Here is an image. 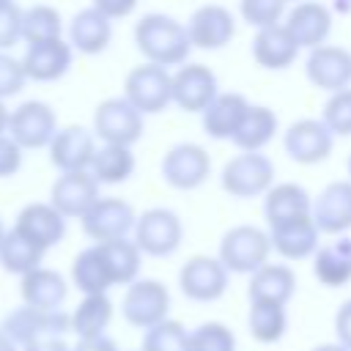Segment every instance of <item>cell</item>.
Masks as SVG:
<instances>
[{
    "mask_svg": "<svg viewBox=\"0 0 351 351\" xmlns=\"http://www.w3.org/2000/svg\"><path fill=\"white\" fill-rule=\"evenodd\" d=\"M22 167V145L5 132L0 134V178H11Z\"/></svg>",
    "mask_w": 351,
    "mask_h": 351,
    "instance_id": "cell-45",
    "label": "cell"
},
{
    "mask_svg": "<svg viewBox=\"0 0 351 351\" xmlns=\"http://www.w3.org/2000/svg\"><path fill=\"white\" fill-rule=\"evenodd\" d=\"M299 49L302 47L296 44V38L285 27V22L261 27L255 33V38H252V58H255V63L261 69H269V71L288 69L296 60V52Z\"/></svg>",
    "mask_w": 351,
    "mask_h": 351,
    "instance_id": "cell-22",
    "label": "cell"
},
{
    "mask_svg": "<svg viewBox=\"0 0 351 351\" xmlns=\"http://www.w3.org/2000/svg\"><path fill=\"white\" fill-rule=\"evenodd\" d=\"M335 335L346 348H351V299L343 302L335 315Z\"/></svg>",
    "mask_w": 351,
    "mask_h": 351,
    "instance_id": "cell-47",
    "label": "cell"
},
{
    "mask_svg": "<svg viewBox=\"0 0 351 351\" xmlns=\"http://www.w3.org/2000/svg\"><path fill=\"white\" fill-rule=\"evenodd\" d=\"M271 236L255 225H236L219 241V261L228 271L252 274L263 263H269Z\"/></svg>",
    "mask_w": 351,
    "mask_h": 351,
    "instance_id": "cell-2",
    "label": "cell"
},
{
    "mask_svg": "<svg viewBox=\"0 0 351 351\" xmlns=\"http://www.w3.org/2000/svg\"><path fill=\"white\" fill-rule=\"evenodd\" d=\"M99 200V181L90 170L60 173L49 189V203L66 219H82L85 211Z\"/></svg>",
    "mask_w": 351,
    "mask_h": 351,
    "instance_id": "cell-13",
    "label": "cell"
},
{
    "mask_svg": "<svg viewBox=\"0 0 351 351\" xmlns=\"http://www.w3.org/2000/svg\"><path fill=\"white\" fill-rule=\"evenodd\" d=\"M27 82V74H25V66L22 60L0 52V99H8V96H16Z\"/></svg>",
    "mask_w": 351,
    "mask_h": 351,
    "instance_id": "cell-43",
    "label": "cell"
},
{
    "mask_svg": "<svg viewBox=\"0 0 351 351\" xmlns=\"http://www.w3.org/2000/svg\"><path fill=\"white\" fill-rule=\"evenodd\" d=\"M112 38V19L99 8H82L69 25V44L82 55H99Z\"/></svg>",
    "mask_w": 351,
    "mask_h": 351,
    "instance_id": "cell-25",
    "label": "cell"
},
{
    "mask_svg": "<svg viewBox=\"0 0 351 351\" xmlns=\"http://www.w3.org/2000/svg\"><path fill=\"white\" fill-rule=\"evenodd\" d=\"M250 335L258 343H277L285 332V304L277 302H250L247 315Z\"/></svg>",
    "mask_w": 351,
    "mask_h": 351,
    "instance_id": "cell-37",
    "label": "cell"
},
{
    "mask_svg": "<svg viewBox=\"0 0 351 351\" xmlns=\"http://www.w3.org/2000/svg\"><path fill=\"white\" fill-rule=\"evenodd\" d=\"M96 156V137L85 126H66L58 129V134L49 143V162L60 173L71 170H90V162Z\"/></svg>",
    "mask_w": 351,
    "mask_h": 351,
    "instance_id": "cell-17",
    "label": "cell"
},
{
    "mask_svg": "<svg viewBox=\"0 0 351 351\" xmlns=\"http://www.w3.org/2000/svg\"><path fill=\"white\" fill-rule=\"evenodd\" d=\"M211 173V156L197 143H178L162 159V178L176 189H197Z\"/></svg>",
    "mask_w": 351,
    "mask_h": 351,
    "instance_id": "cell-11",
    "label": "cell"
},
{
    "mask_svg": "<svg viewBox=\"0 0 351 351\" xmlns=\"http://www.w3.org/2000/svg\"><path fill=\"white\" fill-rule=\"evenodd\" d=\"M134 44L148 63L159 66H181L192 49L186 25L165 14H145L134 25Z\"/></svg>",
    "mask_w": 351,
    "mask_h": 351,
    "instance_id": "cell-1",
    "label": "cell"
},
{
    "mask_svg": "<svg viewBox=\"0 0 351 351\" xmlns=\"http://www.w3.org/2000/svg\"><path fill=\"white\" fill-rule=\"evenodd\" d=\"M71 58H74V47H71L69 41H63V38H49V41L27 44L25 58H22V66H25L27 80L52 82V80H60V77L69 71Z\"/></svg>",
    "mask_w": 351,
    "mask_h": 351,
    "instance_id": "cell-19",
    "label": "cell"
},
{
    "mask_svg": "<svg viewBox=\"0 0 351 351\" xmlns=\"http://www.w3.org/2000/svg\"><path fill=\"white\" fill-rule=\"evenodd\" d=\"M71 329V318L63 315L60 310H38V307H19L5 315L3 321V335H8L14 343H33L41 337H63V332Z\"/></svg>",
    "mask_w": 351,
    "mask_h": 351,
    "instance_id": "cell-8",
    "label": "cell"
},
{
    "mask_svg": "<svg viewBox=\"0 0 351 351\" xmlns=\"http://www.w3.org/2000/svg\"><path fill=\"white\" fill-rule=\"evenodd\" d=\"M181 239H184V225L178 214L170 208H148L134 222V244L145 255L154 258L173 255L181 247Z\"/></svg>",
    "mask_w": 351,
    "mask_h": 351,
    "instance_id": "cell-5",
    "label": "cell"
},
{
    "mask_svg": "<svg viewBox=\"0 0 351 351\" xmlns=\"http://www.w3.org/2000/svg\"><path fill=\"white\" fill-rule=\"evenodd\" d=\"M277 132V115L274 110L263 107V104H250L247 115L241 118L236 134H233V145L241 148V151H261L263 145L271 143Z\"/></svg>",
    "mask_w": 351,
    "mask_h": 351,
    "instance_id": "cell-30",
    "label": "cell"
},
{
    "mask_svg": "<svg viewBox=\"0 0 351 351\" xmlns=\"http://www.w3.org/2000/svg\"><path fill=\"white\" fill-rule=\"evenodd\" d=\"M313 351H351V348H346L343 343H321V346H315Z\"/></svg>",
    "mask_w": 351,
    "mask_h": 351,
    "instance_id": "cell-51",
    "label": "cell"
},
{
    "mask_svg": "<svg viewBox=\"0 0 351 351\" xmlns=\"http://www.w3.org/2000/svg\"><path fill=\"white\" fill-rule=\"evenodd\" d=\"M104 263L110 269V277L115 285H132L140 274V247L129 239H115V241H101L99 244Z\"/></svg>",
    "mask_w": 351,
    "mask_h": 351,
    "instance_id": "cell-35",
    "label": "cell"
},
{
    "mask_svg": "<svg viewBox=\"0 0 351 351\" xmlns=\"http://www.w3.org/2000/svg\"><path fill=\"white\" fill-rule=\"evenodd\" d=\"M239 11H241V19L250 25V27H269V25H277L285 14V0H241L239 3Z\"/></svg>",
    "mask_w": 351,
    "mask_h": 351,
    "instance_id": "cell-42",
    "label": "cell"
},
{
    "mask_svg": "<svg viewBox=\"0 0 351 351\" xmlns=\"http://www.w3.org/2000/svg\"><path fill=\"white\" fill-rule=\"evenodd\" d=\"M93 132L112 145H134L143 137V112L123 99H104L93 112Z\"/></svg>",
    "mask_w": 351,
    "mask_h": 351,
    "instance_id": "cell-6",
    "label": "cell"
},
{
    "mask_svg": "<svg viewBox=\"0 0 351 351\" xmlns=\"http://www.w3.org/2000/svg\"><path fill=\"white\" fill-rule=\"evenodd\" d=\"M121 310H123L126 324L140 326V329H151L167 318L170 293L159 280H134L123 296Z\"/></svg>",
    "mask_w": 351,
    "mask_h": 351,
    "instance_id": "cell-9",
    "label": "cell"
},
{
    "mask_svg": "<svg viewBox=\"0 0 351 351\" xmlns=\"http://www.w3.org/2000/svg\"><path fill=\"white\" fill-rule=\"evenodd\" d=\"M143 351H189V332L178 321H159L145 332Z\"/></svg>",
    "mask_w": 351,
    "mask_h": 351,
    "instance_id": "cell-39",
    "label": "cell"
},
{
    "mask_svg": "<svg viewBox=\"0 0 351 351\" xmlns=\"http://www.w3.org/2000/svg\"><path fill=\"white\" fill-rule=\"evenodd\" d=\"M19 38H22V8L11 3L0 8V52L11 49Z\"/></svg>",
    "mask_w": 351,
    "mask_h": 351,
    "instance_id": "cell-44",
    "label": "cell"
},
{
    "mask_svg": "<svg viewBox=\"0 0 351 351\" xmlns=\"http://www.w3.org/2000/svg\"><path fill=\"white\" fill-rule=\"evenodd\" d=\"M110 321H112V302L107 299V293H85V299L71 313V332H77L80 340L101 337Z\"/></svg>",
    "mask_w": 351,
    "mask_h": 351,
    "instance_id": "cell-31",
    "label": "cell"
},
{
    "mask_svg": "<svg viewBox=\"0 0 351 351\" xmlns=\"http://www.w3.org/2000/svg\"><path fill=\"white\" fill-rule=\"evenodd\" d=\"M93 8H99L110 19H121L137 8V0H93Z\"/></svg>",
    "mask_w": 351,
    "mask_h": 351,
    "instance_id": "cell-46",
    "label": "cell"
},
{
    "mask_svg": "<svg viewBox=\"0 0 351 351\" xmlns=\"http://www.w3.org/2000/svg\"><path fill=\"white\" fill-rule=\"evenodd\" d=\"M14 230L22 233L27 241H33L36 247H41L47 252L49 247L63 241V236H66V217L52 203H30V206H25L19 211Z\"/></svg>",
    "mask_w": 351,
    "mask_h": 351,
    "instance_id": "cell-18",
    "label": "cell"
},
{
    "mask_svg": "<svg viewBox=\"0 0 351 351\" xmlns=\"http://www.w3.org/2000/svg\"><path fill=\"white\" fill-rule=\"evenodd\" d=\"M3 236H5V228H3V219H0V241H3Z\"/></svg>",
    "mask_w": 351,
    "mask_h": 351,
    "instance_id": "cell-54",
    "label": "cell"
},
{
    "mask_svg": "<svg viewBox=\"0 0 351 351\" xmlns=\"http://www.w3.org/2000/svg\"><path fill=\"white\" fill-rule=\"evenodd\" d=\"M217 77L203 63H181L173 74V101L184 112H203L217 96Z\"/></svg>",
    "mask_w": 351,
    "mask_h": 351,
    "instance_id": "cell-15",
    "label": "cell"
},
{
    "mask_svg": "<svg viewBox=\"0 0 351 351\" xmlns=\"http://www.w3.org/2000/svg\"><path fill=\"white\" fill-rule=\"evenodd\" d=\"M269 236H271L274 252H280L288 261H302L318 250L321 230H318L313 214H307V217H296V219H288L282 225L269 228Z\"/></svg>",
    "mask_w": 351,
    "mask_h": 351,
    "instance_id": "cell-23",
    "label": "cell"
},
{
    "mask_svg": "<svg viewBox=\"0 0 351 351\" xmlns=\"http://www.w3.org/2000/svg\"><path fill=\"white\" fill-rule=\"evenodd\" d=\"M14 0H0V8H5V5H11Z\"/></svg>",
    "mask_w": 351,
    "mask_h": 351,
    "instance_id": "cell-53",
    "label": "cell"
},
{
    "mask_svg": "<svg viewBox=\"0 0 351 351\" xmlns=\"http://www.w3.org/2000/svg\"><path fill=\"white\" fill-rule=\"evenodd\" d=\"M285 3H288V0H285Z\"/></svg>",
    "mask_w": 351,
    "mask_h": 351,
    "instance_id": "cell-56",
    "label": "cell"
},
{
    "mask_svg": "<svg viewBox=\"0 0 351 351\" xmlns=\"http://www.w3.org/2000/svg\"><path fill=\"white\" fill-rule=\"evenodd\" d=\"M219 184L233 197L266 195L274 186V165L261 151H241L225 162Z\"/></svg>",
    "mask_w": 351,
    "mask_h": 351,
    "instance_id": "cell-3",
    "label": "cell"
},
{
    "mask_svg": "<svg viewBox=\"0 0 351 351\" xmlns=\"http://www.w3.org/2000/svg\"><path fill=\"white\" fill-rule=\"evenodd\" d=\"M123 96L143 115L162 112L173 101V74L167 71V66H159V63H148L145 60L143 66H134L126 74Z\"/></svg>",
    "mask_w": 351,
    "mask_h": 351,
    "instance_id": "cell-4",
    "label": "cell"
},
{
    "mask_svg": "<svg viewBox=\"0 0 351 351\" xmlns=\"http://www.w3.org/2000/svg\"><path fill=\"white\" fill-rule=\"evenodd\" d=\"M60 33H63V22H60L58 8L38 3L22 11V41L38 44V41L60 38Z\"/></svg>",
    "mask_w": 351,
    "mask_h": 351,
    "instance_id": "cell-38",
    "label": "cell"
},
{
    "mask_svg": "<svg viewBox=\"0 0 351 351\" xmlns=\"http://www.w3.org/2000/svg\"><path fill=\"white\" fill-rule=\"evenodd\" d=\"M22 299L25 304L30 307H38V310H58L60 302L66 299V280L52 271V269H33L27 274H22Z\"/></svg>",
    "mask_w": 351,
    "mask_h": 351,
    "instance_id": "cell-29",
    "label": "cell"
},
{
    "mask_svg": "<svg viewBox=\"0 0 351 351\" xmlns=\"http://www.w3.org/2000/svg\"><path fill=\"white\" fill-rule=\"evenodd\" d=\"M348 178H351V156H348Z\"/></svg>",
    "mask_w": 351,
    "mask_h": 351,
    "instance_id": "cell-55",
    "label": "cell"
},
{
    "mask_svg": "<svg viewBox=\"0 0 351 351\" xmlns=\"http://www.w3.org/2000/svg\"><path fill=\"white\" fill-rule=\"evenodd\" d=\"M313 219L321 233H343L351 228V178L332 181L313 200Z\"/></svg>",
    "mask_w": 351,
    "mask_h": 351,
    "instance_id": "cell-21",
    "label": "cell"
},
{
    "mask_svg": "<svg viewBox=\"0 0 351 351\" xmlns=\"http://www.w3.org/2000/svg\"><path fill=\"white\" fill-rule=\"evenodd\" d=\"M8 134L22 148H49L58 134V115L47 101H25L11 112Z\"/></svg>",
    "mask_w": 351,
    "mask_h": 351,
    "instance_id": "cell-10",
    "label": "cell"
},
{
    "mask_svg": "<svg viewBox=\"0 0 351 351\" xmlns=\"http://www.w3.org/2000/svg\"><path fill=\"white\" fill-rule=\"evenodd\" d=\"M178 285L192 302H214L228 288V269L219 258L192 255L178 271Z\"/></svg>",
    "mask_w": 351,
    "mask_h": 351,
    "instance_id": "cell-12",
    "label": "cell"
},
{
    "mask_svg": "<svg viewBox=\"0 0 351 351\" xmlns=\"http://www.w3.org/2000/svg\"><path fill=\"white\" fill-rule=\"evenodd\" d=\"M41 258H44V250L36 247L33 241H27L22 233L16 230H8L0 241V266L8 271V274H27L33 269L41 266Z\"/></svg>",
    "mask_w": 351,
    "mask_h": 351,
    "instance_id": "cell-36",
    "label": "cell"
},
{
    "mask_svg": "<svg viewBox=\"0 0 351 351\" xmlns=\"http://www.w3.org/2000/svg\"><path fill=\"white\" fill-rule=\"evenodd\" d=\"M90 173L99 184H123L134 173V154L132 145H112L104 143L96 148V156L90 162Z\"/></svg>",
    "mask_w": 351,
    "mask_h": 351,
    "instance_id": "cell-32",
    "label": "cell"
},
{
    "mask_svg": "<svg viewBox=\"0 0 351 351\" xmlns=\"http://www.w3.org/2000/svg\"><path fill=\"white\" fill-rule=\"evenodd\" d=\"M25 351H71L63 337H41L25 346Z\"/></svg>",
    "mask_w": 351,
    "mask_h": 351,
    "instance_id": "cell-48",
    "label": "cell"
},
{
    "mask_svg": "<svg viewBox=\"0 0 351 351\" xmlns=\"http://www.w3.org/2000/svg\"><path fill=\"white\" fill-rule=\"evenodd\" d=\"M80 222H82L85 236L93 239L96 244H101V241L126 239V233L134 230L137 214H134L132 203H126L121 197H99L85 211V217Z\"/></svg>",
    "mask_w": 351,
    "mask_h": 351,
    "instance_id": "cell-7",
    "label": "cell"
},
{
    "mask_svg": "<svg viewBox=\"0 0 351 351\" xmlns=\"http://www.w3.org/2000/svg\"><path fill=\"white\" fill-rule=\"evenodd\" d=\"M285 27L291 30V36L296 38L299 47L315 49L321 44H326V36L332 30V14L326 5L315 3V0H304L296 3L288 16H285Z\"/></svg>",
    "mask_w": 351,
    "mask_h": 351,
    "instance_id": "cell-24",
    "label": "cell"
},
{
    "mask_svg": "<svg viewBox=\"0 0 351 351\" xmlns=\"http://www.w3.org/2000/svg\"><path fill=\"white\" fill-rule=\"evenodd\" d=\"M8 121H11V112L5 110V104H3V99H0V134L8 132Z\"/></svg>",
    "mask_w": 351,
    "mask_h": 351,
    "instance_id": "cell-50",
    "label": "cell"
},
{
    "mask_svg": "<svg viewBox=\"0 0 351 351\" xmlns=\"http://www.w3.org/2000/svg\"><path fill=\"white\" fill-rule=\"evenodd\" d=\"M304 71H307V80L326 93L351 88V52L346 47L321 44L310 49Z\"/></svg>",
    "mask_w": 351,
    "mask_h": 351,
    "instance_id": "cell-16",
    "label": "cell"
},
{
    "mask_svg": "<svg viewBox=\"0 0 351 351\" xmlns=\"http://www.w3.org/2000/svg\"><path fill=\"white\" fill-rule=\"evenodd\" d=\"M0 351H16L14 348V340L8 335H3V332H0Z\"/></svg>",
    "mask_w": 351,
    "mask_h": 351,
    "instance_id": "cell-52",
    "label": "cell"
},
{
    "mask_svg": "<svg viewBox=\"0 0 351 351\" xmlns=\"http://www.w3.org/2000/svg\"><path fill=\"white\" fill-rule=\"evenodd\" d=\"M71 280H74V285L82 293H104L110 285H115L112 277H110V269L104 263V255H101L99 244L82 250L74 258V263H71Z\"/></svg>",
    "mask_w": 351,
    "mask_h": 351,
    "instance_id": "cell-33",
    "label": "cell"
},
{
    "mask_svg": "<svg viewBox=\"0 0 351 351\" xmlns=\"http://www.w3.org/2000/svg\"><path fill=\"white\" fill-rule=\"evenodd\" d=\"M186 33L197 49H222L236 33V19L222 5H200L186 22Z\"/></svg>",
    "mask_w": 351,
    "mask_h": 351,
    "instance_id": "cell-20",
    "label": "cell"
},
{
    "mask_svg": "<svg viewBox=\"0 0 351 351\" xmlns=\"http://www.w3.org/2000/svg\"><path fill=\"white\" fill-rule=\"evenodd\" d=\"M296 291V277L282 263H263L250 277V302H277L285 304Z\"/></svg>",
    "mask_w": 351,
    "mask_h": 351,
    "instance_id": "cell-28",
    "label": "cell"
},
{
    "mask_svg": "<svg viewBox=\"0 0 351 351\" xmlns=\"http://www.w3.org/2000/svg\"><path fill=\"white\" fill-rule=\"evenodd\" d=\"M71 351H118L112 340H107L104 335L101 337H88V340H80Z\"/></svg>",
    "mask_w": 351,
    "mask_h": 351,
    "instance_id": "cell-49",
    "label": "cell"
},
{
    "mask_svg": "<svg viewBox=\"0 0 351 351\" xmlns=\"http://www.w3.org/2000/svg\"><path fill=\"white\" fill-rule=\"evenodd\" d=\"M332 143H335V134L329 132V126L324 121H315V118H302V121L291 123L282 137L285 154L299 165L324 162L332 154Z\"/></svg>",
    "mask_w": 351,
    "mask_h": 351,
    "instance_id": "cell-14",
    "label": "cell"
},
{
    "mask_svg": "<svg viewBox=\"0 0 351 351\" xmlns=\"http://www.w3.org/2000/svg\"><path fill=\"white\" fill-rule=\"evenodd\" d=\"M189 351H236V337L225 324L208 321L189 332Z\"/></svg>",
    "mask_w": 351,
    "mask_h": 351,
    "instance_id": "cell-40",
    "label": "cell"
},
{
    "mask_svg": "<svg viewBox=\"0 0 351 351\" xmlns=\"http://www.w3.org/2000/svg\"><path fill=\"white\" fill-rule=\"evenodd\" d=\"M332 134L348 137L351 134V88L335 90L326 104H324V118H321Z\"/></svg>",
    "mask_w": 351,
    "mask_h": 351,
    "instance_id": "cell-41",
    "label": "cell"
},
{
    "mask_svg": "<svg viewBox=\"0 0 351 351\" xmlns=\"http://www.w3.org/2000/svg\"><path fill=\"white\" fill-rule=\"evenodd\" d=\"M247 110H250V101L241 93H217L214 101L200 112L206 134L214 140H233Z\"/></svg>",
    "mask_w": 351,
    "mask_h": 351,
    "instance_id": "cell-26",
    "label": "cell"
},
{
    "mask_svg": "<svg viewBox=\"0 0 351 351\" xmlns=\"http://www.w3.org/2000/svg\"><path fill=\"white\" fill-rule=\"evenodd\" d=\"M313 271L318 282L329 288H340L351 280V241H335L321 250H315Z\"/></svg>",
    "mask_w": 351,
    "mask_h": 351,
    "instance_id": "cell-34",
    "label": "cell"
},
{
    "mask_svg": "<svg viewBox=\"0 0 351 351\" xmlns=\"http://www.w3.org/2000/svg\"><path fill=\"white\" fill-rule=\"evenodd\" d=\"M263 214H266L269 228H274V225H282V222H288V219L313 214V200H310L307 189L299 186V184H293V181L274 184V186L266 192Z\"/></svg>",
    "mask_w": 351,
    "mask_h": 351,
    "instance_id": "cell-27",
    "label": "cell"
}]
</instances>
